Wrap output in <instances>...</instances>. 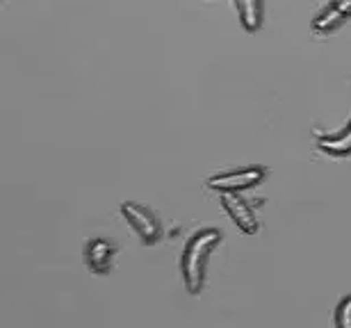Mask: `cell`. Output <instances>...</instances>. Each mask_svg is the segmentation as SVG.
I'll return each mask as SVG.
<instances>
[{"mask_svg": "<svg viewBox=\"0 0 351 328\" xmlns=\"http://www.w3.org/2000/svg\"><path fill=\"white\" fill-rule=\"evenodd\" d=\"M335 326H338V328H351V297L342 299L338 310H335Z\"/></svg>", "mask_w": 351, "mask_h": 328, "instance_id": "9", "label": "cell"}, {"mask_svg": "<svg viewBox=\"0 0 351 328\" xmlns=\"http://www.w3.org/2000/svg\"><path fill=\"white\" fill-rule=\"evenodd\" d=\"M233 5L237 7L242 25L249 32H256L263 23V0H233Z\"/></svg>", "mask_w": 351, "mask_h": 328, "instance_id": "7", "label": "cell"}, {"mask_svg": "<svg viewBox=\"0 0 351 328\" xmlns=\"http://www.w3.org/2000/svg\"><path fill=\"white\" fill-rule=\"evenodd\" d=\"M221 242L219 230H199L192 235V240L187 242L185 251H182V260H180V271H182V281H185L187 292L199 294L203 288V271H206L208 255L213 253V249Z\"/></svg>", "mask_w": 351, "mask_h": 328, "instance_id": "1", "label": "cell"}, {"mask_svg": "<svg viewBox=\"0 0 351 328\" xmlns=\"http://www.w3.org/2000/svg\"><path fill=\"white\" fill-rule=\"evenodd\" d=\"M317 137L319 149L331 153V155H349L351 153V121L338 135H322V132H317Z\"/></svg>", "mask_w": 351, "mask_h": 328, "instance_id": "6", "label": "cell"}, {"mask_svg": "<svg viewBox=\"0 0 351 328\" xmlns=\"http://www.w3.org/2000/svg\"><path fill=\"white\" fill-rule=\"evenodd\" d=\"M121 214L123 219L135 228V233L139 235V240L144 244H153L160 240L162 235V228L156 219V214L151 210H146L144 205H137V203H123L121 205Z\"/></svg>", "mask_w": 351, "mask_h": 328, "instance_id": "3", "label": "cell"}, {"mask_svg": "<svg viewBox=\"0 0 351 328\" xmlns=\"http://www.w3.org/2000/svg\"><path fill=\"white\" fill-rule=\"evenodd\" d=\"M333 5L345 14V16H351V0H333Z\"/></svg>", "mask_w": 351, "mask_h": 328, "instance_id": "10", "label": "cell"}, {"mask_svg": "<svg viewBox=\"0 0 351 328\" xmlns=\"http://www.w3.org/2000/svg\"><path fill=\"white\" fill-rule=\"evenodd\" d=\"M87 264L96 274H108L112 269V260H114V247L105 240H91L87 244Z\"/></svg>", "mask_w": 351, "mask_h": 328, "instance_id": "5", "label": "cell"}, {"mask_svg": "<svg viewBox=\"0 0 351 328\" xmlns=\"http://www.w3.org/2000/svg\"><path fill=\"white\" fill-rule=\"evenodd\" d=\"M342 21H345V14H342L335 5H331L328 10H324L317 18L313 21V30L317 32V34H326V32L335 30V27H338Z\"/></svg>", "mask_w": 351, "mask_h": 328, "instance_id": "8", "label": "cell"}, {"mask_svg": "<svg viewBox=\"0 0 351 328\" xmlns=\"http://www.w3.org/2000/svg\"><path fill=\"white\" fill-rule=\"evenodd\" d=\"M265 169L263 166H244V169L226 171V173H217L208 180V185L217 192H242L249 187L261 185L265 180Z\"/></svg>", "mask_w": 351, "mask_h": 328, "instance_id": "2", "label": "cell"}, {"mask_svg": "<svg viewBox=\"0 0 351 328\" xmlns=\"http://www.w3.org/2000/svg\"><path fill=\"white\" fill-rule=\"evenodd\" d=\"M221 205L228 212V217L235 221V226L247 235L258 233V219L249 207L247 199L240 197V192H221Z\"/></svg>", "mask_w": 351, "mask_h": 328, "instance_id": "4", "label": "cell"}]
</instances>
